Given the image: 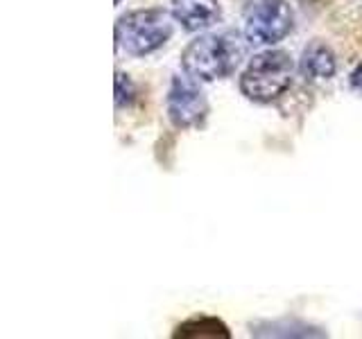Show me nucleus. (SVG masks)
<instances>
[{"label":"nucleus","instance_id":"obj_10","mask_svg":"<svg viewBox=\"0 0 362 339\" xmlns=\"http://www.w3.org/2000/svg\"><path fill=\"white\" fill-rule=\"evenodd\" d=\"M354 84H356L358 88H362V68H360V71L354 75Z\"/></svg>","mask_w":362,"mask_h":339},{"label":"nucleus","instance_id":"obj_8","mask_svg":"<svg viewBox=\"0 0 362 339\" xmlns=\"http://www.w3.org/2000/svg\"><path fill=\"white\" fill-rule=\"evenodd\" d=\"M175 337H222V339H229V331L226 326L218 319H211V316H195V319H188L184 321L179 328Z\"/></svg>","mask_w":362,"mask_h":339},{"label":"nucleus","instance_id":"obj_9","mask_svg":"<svg viewBox=\"0 0 362 339\" xmlns=\"http://www.w3.org/2000/svg\"><path fill=\"white\" fill-rule=\"evenodd\" d=\"M134 97V86L129 82V77L127 75H122L118 73L116 75V107H124V102H132Z\"/></svg>","mask_w":362,"mask_h":339},{"label":"nucleus","instance_id":"obj_11","mask_svg":"<svg viewBox=\"0 0 362 339\" xmlns=\"http://www.w3.org/2000/svg\"><path fill=\"white\" fill-rule=\"evenodd\" d=\"M116 3H120V0H116Z\"/></svg>","mask_w":362,"mask_h":339},{"label":"nucleus","instance_id":"obj_3","mask_svg":"<svg viewBox=\"0 0 362 339\" xmlns=\"http://www.w3.org/2000/svg\"><path fill=\"white\" fill-rule=\"evenodd\" d=\"M292 56L283 50H267L256 54L249 61L247 71L240 77L243 95L254 102L276 100L292 82Z\"/></svg>","mask_w":362,"mask_h":339},{"label":"nucleus","instance_id":"obj_5","mask_svg":"<svg viewBox=\"0 0 362 339\" xmlns=\"http://www.w3.org/2000/svg\"><path fill=\"white\" fill-rule=\"evenodd\" d=\"M209 113V102L204 90L186 77H175L168 93V118L177 129H188L202 124Z\"/></svg>","mask_w":362,"mask_h":339},{"label":"nucleus","instance_id":"obj_4","mask_svg":"<svg viewBox=\"0 0 362 339\" xmlns=\"http://www.w3.org/2000/svg\"><path fill=\"white\" fill-rule=\"evenodd\" d=\"M294 23V14L286 0H258L247 11L245 37L254 45H272L286 39Z\"/></svg>","mask_w":362,"mask_h":339},{"label":"nucleus","instance_id":"obj_7","mask_svg":"<svg viewBox=\"0 0 362 339\" xmlns=\"http://www.w3.org/2000/svg\"><path fill=\"white\" fill-rule=\"evenodd\" d=\"M301 71L303 75L315 79H328L335 73V54L328 45L315 41L301 54Z\"/></svg>","mask_w":362,"mask_h":339},{"label":"nucleus","instance_id":"obj_1","mask_svg":"<svg viewBox=\"0 0 362 339\" xmlns=\"http://www.w3.org/2000/svg\"><path fill=\"white\" fill-rule=\"evenodd\" d=\"M245 56V43L233 32L204 34L188 43L181 54V66L192 79L213 82L231 75Z\"/></svg>","mask_w":362,"mask_h":339},{"label":"nucleus","instance_id":"obj_2","mask_svg":"<svg viewBox=\"0 0 362 339\" xmlns=\"http://www.w3.org/2000/svg\"><path fill=\"white\" fill-rule=\"evenodd\" d=\"M173 37V20L163 9H141L129 11L116 23L118 48L134 56H145Z\"/></svg>","mask_w":362,"mask_h":339},{"label":"nucleus","instance_id":"obj_6","mask_svg":"<svg viewBox=\"0 0 362 339\" xmlns=\"http://www.w3.org/2000/svg\"><path fill=\"white\" fill-rule=\"evenodd\" d=\"M218 0H173V16L188 32L211 28L220 18Z\"/></svg>","mask_w":362,"mask_h":339}]
</instances>
